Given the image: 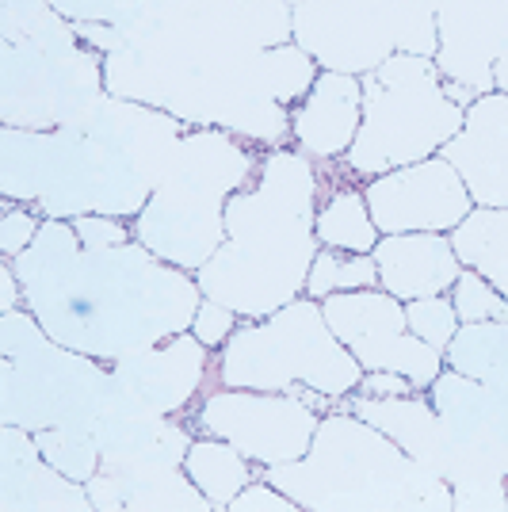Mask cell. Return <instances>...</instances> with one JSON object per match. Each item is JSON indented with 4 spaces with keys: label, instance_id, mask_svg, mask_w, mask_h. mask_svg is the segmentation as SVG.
<instances>
[{
    "label": "cell",
    "instance_id": "17",
    "mask_svg": "<svg viewBox=\"0 0 508 512\" xmlns=\"http://www.w3.org/2000/svg\"><path fill=\"white\" fill-rule=\"evenodd\" d=\"M344 409L360 413L367 425L386 432L398 448L417 459L421 467L436 470V474H451L455 467V440L447 432L444 417L436 413L428 394H394V398H344Z\"/></svg>",
    "mask_w": 508,
    "mask_h": 512
},
{
    "label": "cell",
    "instance_id": "25",
    "mask_svg": "<svg viewBox=\"0 0 508 512\" xmlns=\"http://www.w3.org/2000/svg\"><path fill=\"white\" fill-rule=\"evenodd\" d=\"M0 39L35 46H77V31L50 0H0Z\"/></svg>",
    "mask_w": 508,
    "mask_h": 512
},
{
    "label": "cell",
    "instance_id": "30",
    "mask_svg": "<svg viewBox=\"0 0 508 512\" xmlns=\"http://www.w3.org/2000/svg\"><path fill=\"white\" fill-rule=\"evenodd\" d=\"M405 318H409V329L421 337L424 344H432L436 352H447L451 337L459 333V310L447 295H428V299H413L405 302Z\"/></svg>",
    "mask_w": 508,
    "mask_h": 512
},
{
    "label": "cell",
    "instance_id": "31",
    "mask_svg": "<svg viewBox=\"0 0 508 512\" xmlns=\"http://www.w3.org/2000/svg\"><path fill=\"white\" fill-rule=\"evenodd\" d=\"M142 0H50L69 23H130Z\"/></svg>",
    "mask_w": 508,
    "mask_h": 512
},
{
    "label": "cell",
    "instance_id": "35",
    "mask_svg": "<svg viewBox=\"0 0 508 512\" xmlns=\"http://www.w3.org/2000/svg\"><path fill=\"white\" fill-rule=\"evenodd\" d=\"M237 318H241V314H233L230 306H222V302H214V299H203L199 314L191 321V333L207 344V348H222V344L233 337Z\"/></svg>",
    "mask_w": 508,
    "mask_h": 512
},
{
    "label": "cell",
    "instance_id": "36",
    "mask_svg": "<svg viewBox=\"0 0 508 512\" xmlns=\"http://www.w3.org/2000/svg\"><path fill=\"white\" fill-rule=\"evenodd\" d=\"M233 512H295L298 509V501L295 497H287L283 490H276L268 478L264 482H249L245 490L233 497Z\"/></svg>",
    "mask_w": 508,
    "mask_h": 512
},
{
    "label": "cell",
    "instance_id": "34",
    "mask_svg": "<svg viewBox=\"0 0 508 512\" xmlns=\"http://www.w3.org/2000/svg\"><path fill=\"white\" fill-rule=\"evenodd\" d=\"M459 512H505L508 509V478H478L451 486Z\"/></svg>",
    "mask_w": 508,
    "mask_h": 512
},
{
    "label": "cell",
    "instance_id": "23",
    "mask_svg": "<svg viewBox=\"0 0 508 512\" xmlns=\"http://www.w3.org/2000/svg\"><path fill=\"white\" fill-rule=\"evenodd\" d=\"M184 470L191 474V482L203 490V497L211 501V509H230L233 497L253 482V459L241 455L222 436L195 440L188 459H184Z\"/></svg>",
    "mask_w": 508,
    "mask_h": 512
},
{
    "label": "cell",
    "instance_id": "39",
    "mask_svg": "<svg viewBox=\"0 0 508 512\" xmlns=\"http://www.w3.org/2000/svg\"><path fill=\"white\" fill-rule=\"evenodd\" d=\"M493 88L508 96V31H505V39H501V50H497V58H493Z\"/></svg>",
    "mask_w": 508,
    "mask_h": 512
},
{
    "label": "cell",
    "instance_id": "11",
    "mask_svg": "<svg viewBox=\"0 0 508 512\" xmlns=\"http://www.w3.org/2000/svg\"><path fill=\"white\" fill-rule=\"evenodd\" d=\"M321 310H325L329 329L360 360L363 371H398L421 394H428V386L447 367L444 352H436L409 329L405 302L382 287L337 291L321 299Z\"/></svg>",
    "mask_w": 508,
    "mask_h": 512
},
{
    "label": "cell",
    "instance_id": "22",
    "mask_svg": "<svg viewBox=\"0 0 508 512\" xmlns=\"http://www.w3.org/2000/svg\"><path fill=\"white\" fill-rule=\"evenodd\" d=\"M444 360L451 371L508 394V321H463Z\"/></svg>",
    "mask_w": 508,
    "mask_h": 512
},
{
    "label": "cell",
    "instance_id": "5",
    "mask_svg": "<svg viewBox=\"0 0 508 512\" xmlns=\"http://www.w3.org/2000/svg\"><path fill=\"white\" fill-rule=\"evenodd\" d=\"M260 157L222 127H191L165 176L134 214V241L165 264L199 272L226 245V203L253 184Z\"/></svg>",
    "mask_w": 508,
    "mask_h": 512
},
{
    "label": "cell",
    "instance_id": "37",
    "mask_svg": "<svg viewBox=\"0 0 508 512\" xmlns=\"http://www.w3.org/2000/svg\"><path fill=\"white\" fill-rule=\"evenodd\" d=\"M356 394L360 398H394V394H417V386L398 371H363Z\"/></svg>",
    "mask_w": 508,
    "mask_h": 512
},
{
    "label": "cell",
    "instance_id": "16",
    "mask_svg": "<svg viewBox=\"0 0 508 512\" xmlns=\"http://www.w3.org/2000/svg\"><path fill=\"white\" fill-rule=\"evenodd\" d=\"M363 123V85L356 73L321 69L318 85L291 111V138L314 161H340Z\"/></svg>",
    "mask_w": 508,
    "mask_h": 512
},
{
    "label": "cell",
    "instance_id": "33",
    "mask_svg": "<svg viewBox=\"0 0 508 512\" xmlns=\"http://www.w3.org/2000/svg\"><path fill=\"white\" fill-rule=\"evenodd\" d=\"M39 230H43V214L35 207H8L0 218V253H4V260H16L39 237Z\"/></svg>",
    "mask_w": 508,
    "mask_h": 512
},
{
    "label": "cell",
    "instance_id": "20",
    "mask_svg": "<svg viewBox=\"0 0 508 512\" xmlns=\"http://www.w3.org/2000/svg\"><path fill=\"white\" fill-rule=\"evenodd\" d=\"M130 512H211V501L184 467L169 463H104Z\"/></svg>",
    "mask_w": 508,
    "mask_h": 512
},
{
    "label": "cell",
    "instance_id": "21",
    "mask_svg": "<svg viewBox=\"0 0 508 512\" xmlns=\"http://www.w3.org/2000/svg\"><path fill=\"white\" fill-rule=\"evenodd\" d=\"M451 245L463 260V268L482 272L508 299V211H501V207H474L451 230Z\"/></svg>",
    "mask_w": 508,
    "mask_h": 512
},
{
    "label": "cell",
    "instance_id": "14",
    "mask_svg": "<svg viewBox=\"0 0 508 512\" xmlns=\"http://www.w3.org/2000/svg\"><path fill=\"white\" fill-rule=\"evenodd\" d=\"M440 157H447L474 207H501L508 211V96L486 92L466 107L463 130L447 142Z\"/></svg>",
    "mask_w": 508,
    "mask_h": 512
},
{
    "label": "cell",
    "instance_id": "29",
    "mask_svg": "<svg viewBox=\"0 0 508 512\" xmlns=\"http://www.w3.org/2000/svg\"><path fill=\"white\" fill-rule=\"evenodd\" d=\"M451 302L459 310V321H508V299L474 268L459 272L451 287Z\"/></svg>",
    "mask_w": 508,
    "mask_h": 512
},
{
    "label": "cell",
    "instance_id": "15",
    "mask_svg": "<svg viewBox=\"0 0 508 512\" xmlns=\"http://www.w3.org/2000/svg\"><path fill=\"white\" fill-rule=\"evenodd\" d=\"M92 509L85 482L50 467L35 432L0 425V512H85Z\"/></svg>",
    "mask_w": 508,
    "mask_h": 512
},
{
    "label": "cell",
    "instance_id": "9",
    "mask_svg": "<svg viewBox=\"0 0 508 512\" xmlns=\"http://www.w3.org/2000/svg\"><path fill=\"white\" fill-rule=\"evenodd\" d=\"M104 85V54L92 46H35L0 39V123L58 130L85 115Z\"/></svg>",
    "mask_w": 508,
    "mask_h": 512
},
{
    "label": "cell",
    "instance_id": "3",
    "mask_svg": "<svg viewBox=\"0 0 508 512\" xmlns=\"http://www.w3.org/2000/svg\"><path fill=\"white\" fill-rule=\"evenodd\" d=\"M165 169V161L85 127H0V195L43 218L142 214Z\"/></svg>",
    "mask_w": 508,
    "mask_h": 512
},
{
    "label": "cell",
    "instance_id": "12",
    "mask_svg": "<svg viewBox=\"0 0 508 512\" xmlns=\"http://www.w3.org/2000/svg\"><path fill=\"white\" fill-rule=\"evenodd\" d=\"M363 195L379 234H451L474 211L459 169L440 153L371 176Z\"/></svg>",
    "mask_w": 508,
    "mask_h": 512
},
{
    "label": "cell",
    "instance_id": "2",
    "mask_svg": "<svg viewBox=\"0 0 508 512\" xmlns=\"http://www.w3.org/2000/svg\"><path fill=\"white\" fill-rule=\"evenodd\" d=\"M321 169L302 150H268L226 203V245L195 272L203 299L260 321L306 295L318 256Z\"/></svg>",
    "mask_w": 508,
    "mask_h": 512
},
{
    "label": "cell",
    "instance_id": "1",
    "mask_svg": "<svg viewBox=\"0 0 508 512\" xmlns=\"http://www.w3.org/2000/svg\"><path fill=\"white\" fill-rule=\"evenodd\" d=\"M8 264L46 333L107 363L188 333L203 306V291L184 268L138 241L85 249L69 218H43L39 237Z\"/></svg>",
    "mask_w": 508,
    "mask_h": 512
},
{
    "label": "cell",
    "instance_id": "28",
    "mask_svg": "<svg viewBox=\"0 0 508 512\" xmlns=\"http://www.w3.org/2000/svg\"><path fill=\"white\" fill-rule=\"evenodd\" d=\"M35 440H39V451H43L46 463L69 474L73 482H88L104 467L100 444L92 440L88 428H39Z\"/></svg>",
    "mask_w": 508,
    "mask_h": 512
},
{
    "label": "cell",
    "instance_id": "4",
    "mask_svg": "<svg viewBox=\"0 0 508 512\" xmlns=\"http://www.w3.org/2000/svg\"><path fill=\"white\" fill-rule=\"evenodd\" d=\"M264 478L314 512H451V482L409 459L386 432L352 409L321 417L310 451L264 467Z\"/></svg>",
    "mask_w": 508,
    "mask_h": 512
},
{
    "label": "cell",
    "instance_id": "6",
    "mask_svg": "<svg viewBox=\"0 0 508 512\" xmlns=\"http://www.w3.org/2000/svg\"><path fill=\"white\" fill-rule=\"evenodd\" d=\"M138 406L104 360L65 348L31 310L0 318V425L92 428L107 413ZM142 409V406H138Z\"/></svg>",
    "mask_w": 508,
    "mask_h": 512
},
{
    "label": "cell",
    "instance_id": "24",
    "mask_svg": "<svg viewBox=\"0 0 508 512\" xmlns=\"http://www.w3.org/2000/svg\"><path fill=\"white\" fill-rule=\"evenodd\" d=\"M379 226L371 218L367 195L348 184H333L321 195L318 207V241L325 249L340 253H375L379 245Z\"/></svg>",
    "mask_w": 508,
    "mask_h": 512
},
{
    "label": "cell",
    "instance_id": "10",
    "mask_svg": "<svg viewBox=\"0 0 508 512\" xmlns=\"http://www.w3.org/2000/svg\"><path fill=\"white\" fill-rule=\"evenodd\" d=\"M195 425L207 436L230 440L233 448L264 470L302 459L314 444L321 413L287 390L214 386L195 413Z\"/></svg>",
    "mask_w": 508,
    "mask_h": 512
},
{
    "label": "cell",
    "instance_id": "13",
    "mask_svg": "<svg viewBox=\"0 0 508 512\" xmlns=\"http://www.w3.org/2000/svg\"><path fill=\"white\" fill-rule=\"evenodd\" d=\"M111 371L146 413L176 417L211 379V348L188 329L169 341L119 356L111 363Z\"/></svg>",
    "mask_w": 508,
    "mask_h": 512
},
{
    "label": "cell",
    "instance_id": "8",
    "mask_svg": "<svg viewBox=\"0 0 508 512\" xmlns=\"http://www.w3.org/2000/svg\"><path fill=\"white\" fill-rule=\"evenodd\" d=\"M214 379L241 390H291L302 383L344 402L356 394L363 367L329 329L321 302L302 295L268 318L237 325L222 344Z\"/></svg>",
    "mask_w": 508,
    "mask_h": 512
},
{
    "label": "cell",
    "instance_id": "38",
    "mask_svg": "<svg viewBox=\"0 0 508 512\" xmlns=\"http://www.w3.org/2000/svg\"><path fill=\"white\" fill-rule=\"evenodd\" d=\"M20 306H27L23 283H20V276H16V268L4 260V264H0V310H20Z\"/></svg>",
    "mask_w": 508,
    "mask_h": 512
},
{
    "label": "cell",
    "instance_id": "32",
    "mask_svg": "<svg viewBox=\"0 0 508 512\" xmlns=\"http://www.w3.org/2000/svg\"><path fill=\"white\" fill-rule=\"evenodd\" d=\"M69 222H73V230H77L85 249H115V245H127L134 237L127 218H115V214H77Z\"/></svg>",
    "mask_w": 508,
    "mask_h": 512
},
{
    "label": "cell",
    "instance_id": "18",
    "mask_svg": "<svg viewBox=\"0 0 508 512\" xmlns=\"http://www.w3.org/2000/svg\"><path fill=\"white\" fill-rule=\"evenodd\" d=\"M371 256L379 264V287L402 302L447 295L463 272L451 234H382Z\"/></svg>",
    "mask_w": 508,
    "mask_h": 512
},
{
    "label": "cell",
    "instance_id": "27",
    "mask_svg": "<svg viewBox=\"0 0 508 512\" xmlns=\"http://www.w3.org/2000/svg\"><path fill=\"white\" fill-rule=\"evenodd\" d=\"M363 287H379V264L371 253H340L321 245L314 256V268L306 279V295L310 299H329L337 291H363Z\"/></svg>",
    "mask_w": 508,
    "mask_h": 512
},
{
    "label": "cell",
    "instance_id": "19",
    "mask_svg": "<svg viewBox=\"0 0 508 512\" xmlns=\"http://www.w3.org/2000/svg\"><path fill=\"white\" fill-rule=\"evenodd\" d=\"M92 440L100 444L104 463H169V467H184L191 444H195L180 421L146 413L138 406L107 413L104 421L92 428Z\"/></svg>",
    "mask_w": 508,
    "mask_h": 512
},
{
    "label": "cell",
    "instance_id": "26",
    "mask_svg": "<svg viewBox=\"0 0 508 512\" xmlns=\"http://www.w3.org/2000/svg\"><path fill=\"white\" fill-rule=\"evenodd\" d=\"M321 65L302 50L298 43L272 46L260 54V81L276 96L279 104H302L310 96V88L318 85Z\"/></svg>",
    "mask_w": 508,
    "mask_h": 512
},
{
    "label": "cell",
    "instance_id": "7",
    "mask_svg": "<svg viewBox=\"0 0 508 512\" xmlns=\"http://www.w3.org/2000/svg\"><path fill=\"white\" fill-rule=\"evenodd\" d=\"M360 85L363 123L344 153V165L360 180L436 157L466 123V107L447 96L436 58L398 50L363 73Z\"/></svg>",
    "mask_w": 508,
    "mask_h": 512
}]
</instances>
